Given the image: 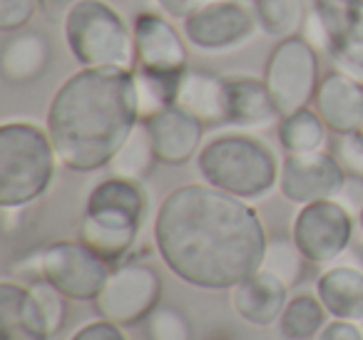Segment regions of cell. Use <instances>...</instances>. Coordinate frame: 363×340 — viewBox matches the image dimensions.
Returning a JSON list of instances; mask_svg holds the SVG:
<instances>
[{
    "label": "cell",
    "mask_w": 363,
    "mask_h": 340,
    "mask_svg": "<svg viewBox=\"0 0 363 340\" xmlns=\"http://www.w3.org/2000/svg\"><path fill=\"white\" fill-rule=\"evenodd\" d=\"M267 244L259 211L207 181L172 189L155 216L162 264L194 288H234L262 268Z\"/></svg>",
    "instance_id": "obj_1"
},
{
    "label": "cell",
    "mask_w": 363,
    "mask_h": 340,
    "mask_svg": "<svg viewBox=\"0 0 363 340\" xmlns=\"http://www.w3.org/2000/svg\"><path fill=\"white\" fill-rule=\"evenodd\" d=\"M140 120L132 67H80L52 95L45 130L60 164L90 174L110 166Z\"/></svg>",
    "instance_id": "obj_2"
},
{
    "label": "cell",
    "mask_w": 363,
    "mask_h": 340,
    "mask_svg": "<svg viewBox=\"0 0 363 340\" xmlns=\"http://www.w3.org/2000/svg\"><path fill=\"white\" fill-rule=\"evenodd\" d=\"M202 181L244 201L264 199L279 186L277 154L264 140L247 132H229L209 140L197 154Z\"/></svg>",
    "instance_id": "obj_3"
},
{
    "label": "cell",
    "mask_w": 363,
    "mask_h": 340,
    "mask_svg": "<svg viewBox=\"0 0 363 340\" xmlns=\"http://www.w3.org/2000/svg\"><path fill=\"white\" fill-rule=\"evenodd\" d=\"M57 152L45 127L30 120L0 125V206L26 209L48 194L57 171Z\"/></svg>",
    "instance_id": "obj_4"
},
{
    "label": "cell",
    "mask_w": 363,
    "mask_h": 340,
    "mask_svg": "<svg viewBox=\"0 0 363 340\" xmlns=\"http://www.w3.org/2000/svg\"><path fill=\"white\" fill-rule=\"evenodd\" d=\"M62 35L80 67H132V26L105 0H72L62 21Z\"/></svg>",
    "instance_id": "obj_5"
},
{
    "label": "cell",
    "mask_w": 363,
    "mask_h": 340,
    "mask_svg": "<svg viewBox=\"0 0 363 340\" xmlns=\"http://www.w3.org/2000/svg\"><path fill=\"white\" fill-rule=\"evenodd\" d=\"M321 77V55L301 35H294L277 40L262 80L267 82L281 117H286L313 105Z\"/></svg>",
    "instance_id": "obj_6"
},
{
    "label": "cell",
    "mask_w": 363,
    "mask_h": 340,
    "mask_svg": "<svg viewBox=\"0 0 363 340\" xmlns=\"http://www.w3.org/2000/svg\"><path fill=\"white\" fill-rule=\"evenodd\" d=\"M110 271V264L82 239H62L40 251V278L55 285L67 300H95Z\"/></svg>",
    "instance_id": "obj_7"
},
{
    "label": "cell",
    "mask_w": 363,
    "mask_h": 340,
    "mask_svg": "<svg viewBox=\"0 0 363 340\" xmlns=\"http://www.w3.org/2000/svg\"><path fill=\"white\" fill-rule=\"evenodd\" d=\"M291 239L308 264H333L353 239V216L338 199L298 206L291 221Z\"/></svg>",
    "instance_id": "obj_8"
},
{
    "label": "cell",
    "mask_w": 363,
    "mask_h": 340,
    "mask_svg": "<svg viewBox=\"0 0 363 340\" xmlns=\"http://www.w3.org/2000/svg\"><path fill=\"white\" fill-rule=\"evenodd\" d=\"M259 30L254 8L242 0H209L182 21V33L192 47L202 52H234L244 47Z\"/></svg>",
    "instance_id": "obj_9"
},
{
    "label": "cell",
    "mask_w": 363,
    "mask_h": 340,
    "mask_svg": "<svg viewBox=\"0 0 363 340\" xmlns=\"http://www.w3.org/2000/svg\"><path fill=\"white\" fill-rule=\"evenodd\" d=\"M162 300V278L152 266L147 264H120L110 271L105 288L100 290L92 303L100 318L112 323L137 325L147 320V315L160 305Z\"/></svg>",
    "instance_id": "obj_10"
},
{
    "label": "cell",
    "mask_w": 363,
    "mask_h": 340,
    "mask_svg": "<svg viewBox=\"0 0 363 340\" xmlns=\"http://www.w3.org/2000/svg\"><path fill=\"white\" fill-rule=\"evenodd\" d=\"M135 33V70L155 75H184L189 67V42L169 16L142 11L132 21Z\"/></svg>",
    "instance_id": "obj_11"
},
{
    "label": "cell",
    "mask_w": 363,
    "mask_h": 340,
    "mask_svg": "<svg viewBox=\"0 0 363 340\" xmlns=\"http://www.w3.org/2000/svg\"><path fill=\"white\" fill-rule=\"evenodd\" d=\"M348 181L346 169L333 152L318 149L286 154L279 171V194L296 206L321 199H336Z\"/></svg>",
    "instance_id": "obj_12"
},
{
    "label": "cell",
    "mask_w": 363,
    "mask_h": 340,
    "mask_svg": "<svg viewBox=\"0 0 363 340\" xmlns=\"http://www.w3.org/2000/svg\"><path fill=\"white\" fill-rule=\"evenodd\" d=\"M150 130L152 144H155V154L160 164L167 166H179L187 164L189 159L199 154L204 142V125L187 110H182L179 105H169L164 110L155 112L152 117L142 120Z\"/></svg>",
    "instance_id": "obj_13"
},
{
    "label": "cell",
    "mask_w": 363,
    "mask_h": 340,
    "mask_svg": "<svg viewBox=\"0 0 363 340\" xmlns=\"http://www.w3.org/2000/svg\"><path fill=\"white\" fill-rule=\"evenodd\" d=\"M313 107L333 135L363 132V82L336 70L321 77Z\"/></svg>",
    "instance_id": "obj_14"
},
{
    "label": "cell",
    "mask_w": 363,
    "mask_h": 340,
    "mask_svg": "<svg viewBox=\"0 0 363 340\" xmlns=\"http://www.w3.org/2000/svg\"><path fill=\"white\" fill-rule=\"evenodd\" d=\"M229 290H232L229 298H232L234 313L242 320H247L249 325L267 328V325L279 323L289 303V290L291 288L274 273L259 268L257 273L247 276Z\"/></svg>",
    "instance_id": "obj_15"
},
{
    "label": "cell",
    "mask_w": 363,
    "mask_h": 340,
    "mask_svg": "<svg viewBox=\"0 0 363 340\" xmlns=\"http://www.w3.org/2000/svg\"><path fill=\"white\" fill-rule=\"evenodd\" d=\"M52 330L30 283L0 280V340H50Z\"/></svg>",
    "instance_id": "obj_16"
},
{
    "label": "cell",
    "mask_w": 363,
    "mask_h": 340,
    "mask_svg": "<svg viewBox=\"0 0 363 340\" xmlns=\"http://www.w3.org/2000/svg\"><path fill=\"white\" fill-rule=\"evenodd\" d=\"M145 221L117 211H85L80 221V239L107 264H120L140 239Z\"/></svg>",
    "instance_id": "obj_17"
},
{
    "label": "cell",
    "mask_w": 363,
    "mask_h": 340,
    "mask_svg": "<svg viewBox=\"0 0 363 340\" xmlns=\"http://www.w3.org/2000/svg\"><path fill=\"white\" fill-rule=\"evenodd\" d=\"M281 112L259 77H229L227 80V125L239 130H264L279 125Z\"/></svg>",
    "instance_id": "obj_18"
},
{
    "label": "cell",
    "mask_w": 363,
    "mask_h": 340,
    "mask_svg": "<svg viewBox=\"0 0 363 340\" xmlns=\"http://www.w3.org/2000/svg\"><path fill=\"white\" fill-rule=\"evenodd\" d=\"M174 105L204 125H227V80L202 67H187L177 87Z\"/></svg>",
    "instance_id": "obj_19"
},
{
    "label": "cell",
    "mask_w": 363,
    "mask_h": 340,
    "mask_svg": "<svg viewBox=\"0 0 363 340\" xmlns=\"http://www.w3.org/2000/svg\"><path fill=\"white\" fill-rule=\"evenodd\" d=\"M52 60L50 40L40 30H18L0 52V72L13 85H30L48 72Z\"/></svg>",
    "instance_id": "obj_20"
},
{
    "label": "cell",
    "mask_w": 363,
    "mask_h": 340,
    "mask_svg": "<svg viewBox=\"0 0 363 340\" xmlns=\"http://www.w3.org/2000/svg\"><path fill=\"white\" fill-rule=\"evenodd\" d=\"M316 295L326 313L338 320L363 323V271L348 264L326 268L316 280Z\"/></svg>",
    "instance_id": "obj_21"
},
{
    "label": "cell",
    "mask_w": 363,
    "mask_h": 340,
    "mask_svg": "<svg viewBox=\"0 0 363 340\" xmlns=\"http://www.w3.org/2000/svg\"><path fill=\"white\" fill-rule=\"evenodd\" d=\"M85 211H117V214L145 221L147 211H150V196H147L142 181L112 174L92 186L85 201Z\"/></svg>",
    "instance_id": "obj_22"
},
{
    "label": "cell",
    "mask_w": 363,
    "mask_h": 340,
    "mask_svg": "<svg viewBox=\"0 0 363 340\" xmlns=\"http://www.w3.org/2000/svg\"><path fill=\"white\" fill-rule=\"evenodd\" d=\"M277 132L286 154H306V152L323 149L331 130H328L326 122L321 120V115L316 110L306 107V110L281 117L277 125Z\"/></svg>",
    "instance_id": "obj_23"
},
{
    "label": "cell",
    "mask_w": 363,
    "mask_h": 340,
    "mask_svg": "<svg viewBox=\"0 0 363 340\" xmlns=\"http://www.w3.org/2000/svg\"><path fill=\"white\" fill-rule=\"evenodd\" d=\"M326 308L313 293H298L289 298L281 318L279 333L284 340H316L326 325Z\"/></svg>",
    "instance_id": "obj_24"
},
{
    "label": "cell",
    "mask_w": 363,
    "mask_h": 340,
    "mask_svg": "<svg viewBox=\"0 0 363 340\" xmlns=\"http://www.w3.org/2000/svg\"><path fill=\"white\" fill-rule=\"evenodd\" d=\"M252 8L259 30L277 40L301 35V28L308 16L303 0H252Z\"/></svg>",
    "instance_id": "obj_25"
},
{
    "label": "cell",
    "mask_w": 363,
    "mask_h": 340,
    "mask_svg": "<svg viewBox=\"0 0 363 340\" xmlns=\"http://www.w3.org/2000/svg\"><path fill=\"white\" fill-rule=\"evenodd\" d=\"M313 11L333 38V52L346 42H363V0H313Z\"/></svg>",
    "instance_id": "obj_26"
},
{
    "label": "cell",
    "mask_w": 363,
    "mask_h": 340,
    "mask_svg": "<svg viewBox=\"0 0 363 340\" xmlns=\"http://www.w3.org/2000/svg\"><path fill=\"white\" fill-rule=\"evenodd\" d=\"M157 164L155 144L147 125L140 120V125L132 130V135L125 140V144L117 149V154L110 162V171L115 176H125V179L142 181L145 176H150V171Z\"/></svg>",
    "instance_id": "obj_27"
},
{
    "label": "cell",
    "mask_w": 363,
    "mask_h": 340,
    "mask_svg": "<svg viewBox=\"0 0 363 340\" xmlns=\"http://www.w3.org/2000/svg\"><path fill=\"white\" fill-rule=\"evenodd\" d=\"M306 256L298 251V246L294 244V239H269L267 244V251H264V261H262V268L274 273L279 280L294 288L298 280L303 278V268H306Z\"/></svg>",
    "instance_id": "obj_28"
},
{
    "label": "cell",
    "mask_w": 363,
    "mask_h": 340,
    "mask_svg": "<svg viewBox=\"0 0 363 340\" xmlns=\"http://www.w3.org/2000/svg\"><path fill=\"white\" fill-rule=\"evenodd\" d=\"M147 338L150 340H194L192 323L174 305H157L147 315Z\"/></svg>",
    "instance_id": "obj_29"
},
{
    "label": "cell",
    "mask_w": 363,
    "mask_h": 340,
    "mask_svg": "<svg viewBox=\"0 0 363 340\" xmlns=\"http://www.w3.org/2000/svg\"><path fill=\"white\" fill-rule=\"evenodd\" d=\"M30 288H33V293H35L38 303H40L43 313H45L48 323H50L52 335H55L67 320V298L55 288V285L48 283L45 278L33 280Z\"/></svg>",
    "instance_id": "obj_30"
},
{
    "label": "cell",
    "mask_w": 363,
    "mask_h": 340,
    "mask_svg": "<svg viewBox=\"0 0 363 340\" xmlns=\"http://www.w3.org/2000/svg\"><path fill=\"white\" fill-rule=\"evenodd\" d=\"M333 154L341 162L348 176L363 179V132H348V135H336Z\"/></svg>",
    "instance_id": "obj_31"
},
{
    "label": "cell",
    "mask_w": 363,
    "mask_h": 340,
    "mask_svg": "<svg viewBox=\"0 0 363 340\" xmlns=\"http://www.w3.org/2000/svg\"><path fill=\"white\" fill-rule=\"evenodd\" d=\"M38 8H40V0H0V30H26L38 16Z\"/></svg>",
    "instance_id": "obj_32"
},
{
    "label": "cell",
    "mask_w": 363,
    "mask_h": 340,
    "mask_svg": "<svg viewBox=\"0 0 363 340\" xmlns=\"http://www.w3.org/2000/svg\"><path fill=\"white\" fill-rule=\"evenodd\" d=\"M301 38L318 52V55H328V57L333 55V38H331V33H328L326 23L321 21V16H318L316 11H311L306 16V23H303V28H301Z\"/></svg>",
    "instance_id": "obj_33"
},
{
    "label": "cell",
    "mask_w": 363,
    "mask_h": 340,
    "mask_svg": "<svg viewBox=\"0 0 363 340\" xmlns=\"http://www.w3.org/2000/svg\"><path fill=\"white\" fill-rule=\"evenodd\" d=\"M70 340H127L122 325L112 323L107 318H97L90 323L80 325L75 333L70 335Z\"/></svg>",
    "instance_id": "obj_34"
},
{
    "label": "cell",
    "mask_w": 363,
    "mask_h": 340,
    "mask_svg": "<svg viewBox=\"0 0 363 340\" xmlns=\"http://www.w3.org/2000/svg\"><path fill=\"white\" fill-rule=\"evenodd\" d=\"M316 340H363V328H358V323H353V320L331 318L323 325Z\"/></svg>",
    "instance_id": "obj_35"
},
{
    "label": "cell",
    "mask_w": 363,
    "mask_h": 340,
    "mask_svg": "<svg viewBox=\"0 0 363 340\" xmlns=\"http://www.w3.org/2000/svg\"><path fill=\"white\" fill-rule=\"evenodd\" d=\"M160 11L164 16H169L172 21H184L187 16H192L194 11H199L202 6H207L209 0H155Z\"/></svg>",
    "instance_id": "obj_36"
},
{
    "label": "cell",
    "mask_w": 363,
    "mask_h": 340,
    "mask_svg": "<svg viewBox=\"0 0 363 340\" xmlns=\"http://www.w3.org/2000/svg\"><path fill=\"white\" fill-rule=\"evenodd\" d=\"M358 229H361V234H363V204H361V209H358Z\"/></svg>",
    "instance_id": "obj_37"
},
{
    "label": "cell",
    "mask_w": 363,
    "mask_h": 340,
    "mask_svg": "<svg viewBox=\"0 0 363 340\" xmlns=\"http://www.w3.org/2000/svg\"><path fill=\"white\" fill-rule=\"evenodd\" d=\"M57 3H67V0H57Z\"/></svg>",
    "instance_id": "obj_38"
}]
</instances>
